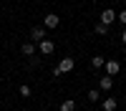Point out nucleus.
<instances>
[{"label": "nucleus", "instance_id": "6e6552de", "mask_svg": "<svg viewBox=\"0 0 126 111\" xmlns=\"http://www.w3.org/2000/svg\"><path fill=\"white\" fill-rule=\"evenodd\" d=\"M116 106H119V101H116V98H106V101L101 104L103 111H116Z\"/></svg>", "mask_w": 126, "mask_h": 111}, {"label": "nucleus", "instance_id": "0eeeda50", "mask_svg": "<svg viewBox=\"0 0 126 111\" xmlns=\"http://www.w3.org/2000/svg\"><path fill=\"white\" fill-rule=\"evenodd\" d=\"M35 50H38V46H35V43H30V40H28V43H23V46H20V53H23V56H28V58L33 56Z\"/></svg>", "mask_w": 126, "mask_h": 111}, {"label": "nucleus", "instance_id": "2eb2a0df", "mask_svg": "<svg viewBox=\"0 0 126 111\" xmlns=\"http://www.w3.org/2000/svg\"><path fill=\"white\" fill-rule=\"evenodd\" d=\"M116 20L121 25H126V10H121V13H116Z\"/></svg>", "mask_w": 126, "mask_h": 111}, {"label": "nucleus", "instance_id": "39448f33", "mask_svg": "<svg viewBox=\"0 0 126 111\" xmlns=\"http://www.w3.org/2000/svg\"><path fill=\"white\" fill-rule=\"evenodd\" d=\"M58 25H61V18H58L56 13H48L46 20H43V28L48 30V28H58Z\"/></svg>", "mask_w": 126, "mask_h": 111}, {"label": "nucleus", "instance_id": "7ed1b4c3", "mask_svg": "<svg viewBox=\"0 0 126 111\" xmlns=\"http://www.w3.org/2000/svg\"><path fill=\"white\" fill-rule=\"evenodd\" d=\"M103 68H106V76H111V78L121 73V63H119V61H106Z\"/></svg>", "mask_w": 126, "mask_h": 111}, {"label": "nucleus", "instance_id": "f03ea898", "mask_svg": "<svg viewBox=\"0 0 126 111\" xmlns=\"http://www.w3.org/2000/svg\"><path fill=\"white\" fill-rule=\"evenodd\" d=\"M46 40V28L43 25H38V28H30V43H43Z\"/></svg>", "mask_w": 126, "mask_h": 111}, {"label": "nucleus", "instance_id": "423d86ee", "mask_svg": "<svg viewBox=\"0 0 126 111\" xmlns=\"http://www.w3.org/2000/svg\"><path fill=\"white\" fill-rule=\"evenodd\" d=\"M38 50H40V53H43V56H50V53H53V50H56V46H53V40H43V43H38Z\"/></svg>", "mask_w": 126, "mask_h": 111}, {"label": "nucleus", "instance_id": "f3484780", "mask_svg": "<svg viewBox=\"0 0 126 111\" xmlns=\"http://www.w3.org/2000/svg\"><path fill=\"white\" fill-rule=\"evenodd\" d=\"M56 111H61V109H56Z\"/></svg>", "mask_w": 126, "mask_h": 111}, {"label": "nucleus", "instance_id": "f8f14e48", "mask_svg": "<svg viewBox=\"0 0 126 111\" xmlns=\"http://www.w3.org/2000/svg\"><path fill=\"white\" fill-rule=\"evenodd\" d=\"M93 33H96V35H106V33H109V25H103V23H98L96 28H93Z\"/></svg>", "mask_w": 126, "mask_h": 111}, {"label": "nucleus", "instance_id": "20e7f679", "mask_svg": "<svg viewBox=\"0 0 126 111\" xmlns=\"http://www.w3.org/2000/svg\"><path fill=\"white\" fill-rule=\"evenodd\" d=\"M73 66H76V63H73V58H71V56H66V58H61V63H58L56 68L61 71V76H63V73H71Z\"/></svg>", "mask_w": 126, "mask_h": 111}, {"label": "nucleus", "instance_id": "ddd939ff", "mask_svg": "<svg viewBox=\"0 0 126 111\" xmlns=\"http://www.w3.org/2000/svg\"><path fill=\"white\" fill-rule=\"evenodd\" d=\"M30 94H33L30 86H20V96H23V98H30Z\"/></svg>", "mask_w": 126, "mask_h": 111}, {"label": "nucleus", "instance_id": "9b49d317", "mask_svg": "<svg viewBox=\"0 0 126 111\" xmlns=\"http://www.w3.org/2000/svg\"><path fill=\"white\" fill-rule=\"evenodd\" d=\"M73 109H76V101H73V98H66L61 104V111H73Z\"/></svg>", "mask_w": 126, "mask_h": 111}, {"label": "nucleus", "instance_id": "1a4fd4ad", "mask_svg": "<svg viewBox=\"0 0 126 111\" xmlns=\"http://www.w3.org/2000/svg\"><path fill=\"white\" fill-rule=\"evenodd\" d=\"M101 91H111V86H113V78L111 76H101Z\"/></svg>", "mask_w": 126, "mask_h": 111}, {"label": "nucleus", "instance_id": "9d476101", "mask_svg": "<svg viewBox=\"0 0 126 111\" xmlns=\"http://www.w3.org/2000/svg\"><path fill=\"white\" fill-rule=\"evenodd\" d=\"M103 63H106V58H103V56H93V58H91V66H93V68H103Z\"/></svg>", "mask_w": 126, "mask_h": 111}, {"label": "nucleus", "instance_id": "4468645a", "mask_svg": "<svg viewBox=\"0 0 126 111\" xmlns=\"http://www.w3.org/2000/svg\"><path fill=\"white\" fill-rule=\"evenodd\" d=\"M98 96H101L98 88H91V91H88V101H98Z\"/></svg>", "mask_w": 126, "mask_h": 111}, {"label": "nucleus", "instance_id": "dca6fc26", "mask_svg": "<svg viewBox=\"0 0 126 111\" xmlns=\"http://www.w3.org/2000/svg\"><path fill=\"white\" fill-rule=\"evenodd\" d=\"M121 43H124V46H126V28H124V30H121Z\"/></svg>", "mask_w": 126, "mask_h": 111}, {"label": "nucleus", "instance_id": "f257e3e1", "mask_svg": "<svg viewBox=\"0 0 126 111\" xmlns=\"http://www.w3.org/2000/svg\"><path fill=\"white\" fill-rule=\"evenodd\" d=\"M98 23H103V25L116 23V10H113V8H103V10H101V20H98Z\"/></svg>", "mask_w": 126, "mask_h": 111}]
</instances>
